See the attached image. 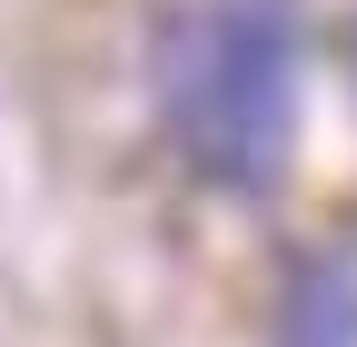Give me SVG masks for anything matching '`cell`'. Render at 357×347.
Here are the masks:
<instances>
[{"label":"cell","instance_id":"obj_1","mask_svg":"<svg viewBox=\"0 0 357 347\" xmlns=\"http://www.w3.org/2000/svg\"><path fill=\"white\" fill-rule=\"evenodd\" d=\"M159 119L208 189H268L298 139V0H199L159 50Z\"/></svg>","mask_w":357,"mask_h":347}]
</instances>
